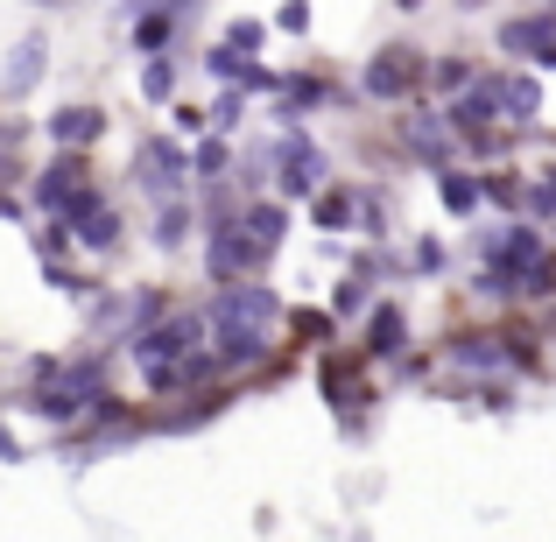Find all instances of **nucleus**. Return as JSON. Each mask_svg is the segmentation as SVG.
Here are the masks:
<instances>
[{"mask_svg":"<svg viewBox=\"0 0 556 542\" xmlns=\"http://www.w3.org/2000/svg\"><path fill=\"white\" fill-rule=\"evenodd\" d=\"M268 261H275V247H261L232 204L204 212V282H240V275H261Z\"/></svg>","mask_w":556,"mask_h":542,"instance_id":"1","label":"nucleus"},{"mask_svg":"<svg viewBox=\"0 0 556 542\" xmlns=\"http://www.w3.org/2000/svg\"><path fill=\"white\" fill-rule=\"evenodd\" d=\"M204 325L275 331V325H282V297H275L268 282H254V275H240V282H212V311H204Z\"/></svg>","mask_w":556,"mask_h":542,"instance_id":"2","label":"nucleus"},{"mask_svg":"<svg viewBox=\"0 0 556 542\" xmlns=\"http://www.w3.org/2000/svg\"><path fill=\"white\" fill-rule=\"evenodd\" d=\"M430 85V56L408 50V42H388L380 56H367L359 71V99H416Z\"/></svg>","mask_w":556,"mask_h":542,"instance_id":"3","label":"nucleus"},{"mask_svg":"<svg viewBox=\"0 0 556 542\" xmlns=\"http://www.w3.org/2000/svg\"><path fill=\"white\" fill-rule=\"evenodd\" d=\"M261 155H268V169H275V190H282V198H311V190L331 177L325 149H317L311 135H296V121H289V135H282V141H268Z\"/></svg>","mask_w":556,"mask_h":542,"instance_id":"4","label":"nucleus"},{"mask_svg":"<svg viewBox=\"0 0 556 542\" xmlns=\"http://www.w3.org/2000/svg\"><path fill=\"white\" fill-rule=\"evenodd\" d=\"M135 184L149 190V198H169V190H184L190 184V155H184V141L177 135H149L135 149Z\"/></svg>","mask_w":556,"mask_h":542,"instance_id":"5","label":"nucleus"},{"mask_svg":"<svg viewBox=\"0 0 556 542\" xmlns=\"http://www.w3.org/2000/svg\"><path fill=\"white\" fill-rule=\"evenodd\" d=\"M204 345V317H190V311H177V317H163V325H135V360H184V353H198Z\"/></svg>","mask_w":556,"mask_h":542,"instance_id":"6","label":"nucleus"},{"mask_svg":"<svg viewBox=\"0 0 556 542\" xmlns=\"http://www.w3.org/2000/svg\"><path fill=\"white\" fill-rule=\"evenodd\" d=\"M85 184H92V163H85V149H56V163L36 177V212H42V218H64V204L78 198Z\"/></svg>","mask_w":556,"mask_h":542,"instance_id":"7","label":"nucleus"},{"mask_svg":"<svg viewBox=\"0 0 556 542\" xmlns=\"http://www.w3.org/2000/svg\"><path fill=\"white\" fill-rule=\"evenodd\" d=\"M64 226H71V240H78V247H92V254H99V247H113V240H121V212H113V204L99 198L92 184H85L78 198L64 204Z\"/></svg>","mask_w":556,"mask_h":542,"instance_id":"8","label":"nucleus"},{"mask_svg":"<svg viewBox=\"0 0 556 542\" xmlns=\"http://www.w3.org/2000/svg\"><path fill=\"white\" fill-rule=\"evenodd\" d=\"M437 360L472 366V374H501V366L515 360V339H501V331H458V339L437 345Z\"/></svg>","mask_w":556,"mask_h":542,"instance_id":"9","label":"nucleus"},{"mask_svg":"<svg viewBox=\"0 0 556 542\" xmlns=\"http://www.w3.org/2000/svg\"><path fill=\"white\" fill-rule=\"evenodd\" d=\"M42 135H50L56 149H92V141L106 135V106H99V99H71V106H56L50 121H42Z\"/></svg>","mask_w":556,"mask_h":542,"instance_id":"10","label":"nucleus"},{"mask_svg":"<svg viewBox=\"0 0 556 542\" xmlns=\"http://www.w3.org/2000/svg\"><path fill=\"white\" fill-rule=\"evenodd\" d=\"M501 50L529 56V64L556 71V14H521V22H501Z\"/></svg>","mask_w":556,"mask_h":542,"instance_id":"11","label":"nucleus"},{"mask_svg":"<svg viewBox=\"0 0 556 542\" xmlns=\"http://www.w3.org/2000/svg\"><path fill=\"white\" fill-rule=\"evenodd\" d=\"M479 254L486 261H501V268H529V261H543L549 254V240L543 232H535V218H521V226H501V232H486V240H479Z\"/></svg>","mask_w":556,"mask_h":542,"instance_id":"12","label":"nucleus"},{"mask_svg":"<svg viewBox=\"0 0 556 542\" xmlns=\"http://www.w3.org/2000/svg\"><path fill=\"white\" fill-rule=\"evenodd\" d=\"M359 325H367V360H402L408 353V317H402V303H367L359 311Z\"/></svg>","mask_w":556,"mask_h":542,"instance_id":"13","label":"nucleus"},{"mask_svg":"<svg viewBox=\"0 0 556 542\" xmlns=\"http://www.w3.org/2000/svg\"><path fill=\"white\" fill-rule=\"evenodd\" d=\"M42 71H50V42H42V36H22L8 50V71H0V99H28L42 85Z\"/></svg>","mask_w":556,"mask_h":542,"instance_id":"14","label":"nucleus"},{"mask_svg":"<svg viewBox=\"0 0 556 542\" xmlns=\"http://www.w3.org/2000/svg\"><path fill=\"white\" fill-rule=\"evenodd\" d=\"M402 141L416 149V163H422V169H451V127L437 121V113H416V121L402 127Z\"/></svg>","mask_w":556,"mask_h":542,"instance_id":"15","label":"nucleus"},{"mask_svg":"<svg viewBox=\"0 0 556 542\" xmlns=\"http://www.w3.org/2000/svg\"><path fill=\"white\" fill-rule=\"evenodd\" d=\"M177 22H184V8H141V14H135V36H127V42H135L141 56H163L169 42H177Z\"/></svg>","mask_w":556,"mask_h":542,"instance_id":"16","label":"nucleus"},{"mask_svg":"<svg viewBox=\"0 0 556 542\" xmlns=\"http://www.w3.org/2000/svg\"><path fill=\"white\" fill-rule=\"evenodd\" d=\"M240 218H247V232H254L261 247H282V240H289V204H282V198H254V204H240Z\"/></svg>","mask_w":556,"mask_h":542,"instance_id":"17","label":"nucleus"},{"mask_svg":"<svg viewBox=\"0 0 556 542\" xmlns=\"http://www.w3.org/2000/svg\"><path fill=\"white\" fill-rule=\"evenodd\" d=\"M155 247H163V254H177V247L190 240V204H184V190H169V198H155Z\"/></svg>","mask_w":556,"mask_h":542,"instance_id":"18","label":"nucleus"},{"mask_svg":"<svg viewBox=\"0 0 556 542\" xmlns=\"http://www.w3.org/2000/svg\"><path fill=\"white\" fill-rule=\"evenodd\" d=\"M535 113H543V85H535V78H521V71H507V85H501V121L529 127Z\"/></svg>","mask_w":556,"mask_h":542,"instance_id":"19","label":"nucleus"},{"mask_svg":"<svg viewBox=\"0 0 556 542\" xmlns=\"http://www.w3.org/2000/svg\"><path fill=\"white\" fill-rule=\"evenodd\" d=\"M353 190H325V184H317L311 190V226L317 232H345V226H353Z\"/></svg>","mask_w":556,"mask_h":542,"instance_id":"20","label":"nucleus"},{"mask_svg":"<svg viewBox=\"0 0 556 542\" xmlns=\"http://www.w3.org/2000/svg\"><path fill=\"white\" fill-rule=\"evenodd\" d=\"M190 177H198V184L232 177V149H226V135H212V127H204V141L190 149Z\"/></svg>","mask_w":556,"mask_h":542,"instance_id":"21","label":"nucleus"},{"mask_svg":"<svg viewBox=\"0 0 556 542\" xmlns=\"http://www.w3.org/2000/svg\"><path fill=\"white\" fill-rule=\"evenodd\" d=\"M141 99H149V106H169V99H177V56H149V64H141Z\"/></svg>","mask_w":556,"mask_h":542,"instance_id":"22","label":"nucleus"},{"mask_svg":"<svg viewBox=\"0 0 556 542\" xmlns=\"http://www.w3.org/2000/svg\"><path fill=\"white\" fill-rule=\"evenodd\" d=\"M204 71H212L218 85H240V92H247V71H254V56L232 50V42H218V50H204Z\"/></svg>","mask_w":556,"mask_h":542,"instance_id":"23","label":"nucleus"},{"mask_svg":"<svg viewBox=\"0 0 556 542\" xmlns=\"http://www.w3.org/2000/svg\"><path fill=\"white\" fill-rule=\"evenodd\" d=\"M437 190H444V204L458 218H472L479 204H486V198H479V177H458V169H437Z\"/></svg>","mask_w":556,"mask_h":542,"instance_id":"24","label":"nucleus"},{"mask_svg":"<svg viewBox=\"0 0 556 542\" xmlns=\"http://www.w3.org/2000/svg\"><path fill=\"white\" fill-rule=\"evenodd\" d=\"M240 113H247V92H240V85H226V92H218V106H204V127H212V135H232V127H240Z\"/></svg>","mask_w":556,"mask_h":542,"instance_id":"25","label":"nucleus"},{"mask_svg":"<svg viewBox=\"0 0 556 542\" xmlns=\"http://www.w3.org/2000/svg\"><path fill=\"white\" fill-rule=\"evenodd\" d=\"M282 317H289V331H296L303 345H317V339L331 345V325H339V317H331V311H282Z\"/></svg>","mask_w":556,"mask_h":542,"instance_id":"26","label":"nucleus"},{"mask_svg":"<svg viewBox=\"0 0 556 542\" xmlns=\"http://www.w3.org/2000/svg\"><path fill=\"white\" fill-rule=\"evenodd\" d=\"M479 198L501 204V212H521V177H493L486 169V177H479Z\"/></svg>","mask_w":556,"mask_h":542,"instance_id":"27","label":"nucleus"},{"mask_svg":"<svg viewBox=\"0 0 556 542\" xmlns=\"http://www.w3.org/2000/svg\"><path fill=\"white\" fill-rule=\"evenodd\" d=\"M226 42H232V50H247V56H254L261 42H268V22H261V14H240V22H226Z\"/></svg>","mask_w":556,"mask_h":542,"instance_id":"28","label":"nucleus"},{"mask_svg":"<svg viewBox=\"0 0 556 542\" xmlns=\"http://www.w3.org/2000/svg\"><path fill=\"white\" fill-rule=\"evenodd\" d=\"M408 261H416L408 275H430V282H437V275L451 268V247H444V240H416V254H408Z\"/></svg>","mask_w":556,"mask_h":542,"instance_id":"29","label":"nucleus"},{"mask_svg":"<svg viewBox=\"0 0 556 542\" xmlns=\"http://www.w3.org/2000/svg\"><path fill=\"white\" fill-rule=\"evenodd\" d=\"M268 28H282V36H311V8H303V0H282V8L268 14Z\"/></svg>","mask_w":556,"mask_h":542,"instance_id":"30","label":"nucleus"},{"mask_svg":"<svg viewBox=\"0 0 556 542\" xmlns=\"http://www.w3.org/2000/svg\"><path fill=\"white\" fill-rule=\"evenodd\" d=\"M430 85H437V92H465V85H472V64H465V56H451V64H430Z\"/></svg>","mask_w":556,"mask_h":542,"instance_id":"31","label":"nucleus"},{"mask_svg":"<svg viewBox=\"0 0 556 542\" xmlns=\"http://www.w3.org/2000/svg\"><path fill=\"white\" fill-rule=\"evenodd\" d=\"M359 311H367V282L353 275V282H339V289H331V317H359Z\"/></svg>","mask_w":556,"mask_h":542,"instance_id":"32","label":"nucleus"},{"mask_svg":"<svg viewBox=\"0 0 556 542\" xmlns=\"http://www.w3.org/2000/svg\"><path fill=\"white\" fill-rule=\"evenodd\" d=\"M177 127L184 135H204V106H177Z\"/></svg>","mask_w":556,"mask_h":542,"instance_id":"33","label":"nucleus"},{"mask_svg":"<svg viewBox=\"0 0 556 542\" xmlns=\"http://www.w3.org/2000/svg\"><path fill=\"white\" fill-rule=\"evenodd\" d=\"M0 458H8V465H14V458H22V444H14V437H8V430H0Z\"/></svg>","mask_w":556,"mask_h":542,"instance_id":"34","label":"nucleus"},{"mask_svg":"<svg viewBox=\"0 0 556 542\" xmlns=\"http://www.w3.org/2000/svg\"><path fill=\"white\" fill-rule=\"evenodd\" d=\"M394 8H402V14H416V8H422V0H394Z\"/></svg>","mask_w":556,"mask_h":542,"instance_id":"35","label":"nucleus"},{"mask_svg":"<svg viewBox=\"0 0 556 542\" xmlns=\"http://www.w3.org/2000/svg\"><path fill=\"white\" fill-rule=\"evenodd\" d=\"M458 8H486V0H458Z\"/></svg>","mask_w":556,"mask_h":542,"instance_id":"36","label":"nucleus"},{"mask_svg":"<svg viewBox=\"0 0 556 542\" xmlns=\"http://www.w3.org/2000/svg\"><path fill=\"white\" fill-rule=\"evenodd\" d=\"M28 8H56V0H28Z\"/></svg>","mask_w":556,"mask_h":542,"instance_id":"37","label":"nucleus"},{"mask_svg":"<svg viewBox=\"0 0 556 542\" xmlns=\"http://www.w3.org/2000/svg\"><path fill=\"white\" fill-rule=\"evenodd\" d=\"M549 226H556V218H549Z\"/></svg>","mask_w":556,"mask_h":542,"instance_id":"38","label":"nucleus"}]
</instances>
